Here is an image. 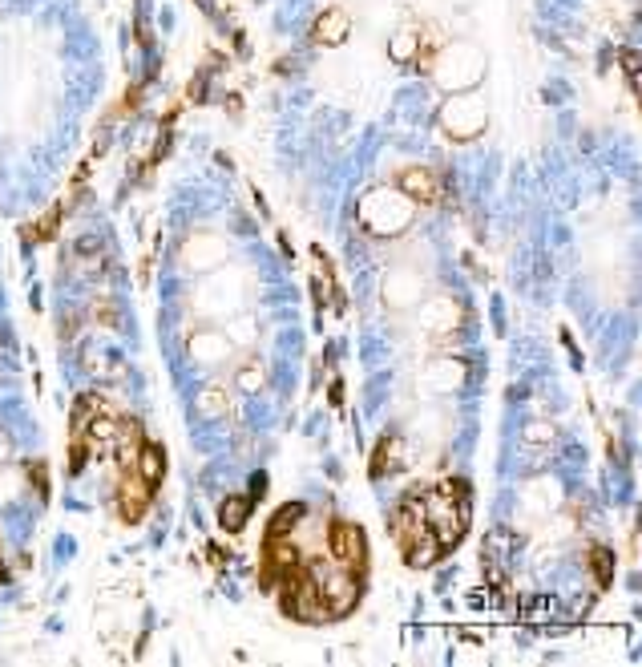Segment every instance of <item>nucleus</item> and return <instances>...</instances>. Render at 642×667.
I'll return each instance as SVG.
<instances>
[{
	"mask_svg": "<svg viewBox=\"0 0 642 667\" xmlns=\"http://www.w3.org/2000/svg\"><path fill=\"white\" fill-rule=\"evenodd\" d=\"M392 538L404 550L408 566H433L441 558V542H437L433 526H428V518H424L420 490H408L400 498V506L392 510Z\"/></svg>",
	"mask_w": 642,
	"mask_h": 667,
	"instance_id": "obj_1",
	"label": "nucleus"
},
{
	"mask_svg": "<svg viewBox=\"0 0 642 667\" xmlns=\"http://www.w3.org/2000/svg\"><path fill=\"white\" fill-rule=\"evenodd\" d=\"M420 502H424V518L433 526L441 550L465 538L469 530V486L465 482H441L433 490H420Z\"/></svg>",
	"mask_w": 642,
	"mask_h": 667,
	"instance_id": "obj_2",
	"label": "nucleus"
},
{
	"mask_svg": "<svg viewBox=\"0 0 642 667\" xmlns=\"http://www.w3.org/2000/svg\"><path fill=\"white\" fill-rule=\"evenodd\" d=\"M412 219H416V203L400 186H380L372 195H364V203H360V223L372 235H400L412 227Z\"/></svg>",
	"mask_w": 642,
	"mask_h": 667,
	"instance_id": "obj_3",
	"label": "nucleus"
},
{
	"mask_svg": "<svg viewBox=\"0 0 642 667\" xmlns=\"http://www.w3.org/2000/svg\"><path fill=\"white\" fill-rule=\"evenodd\" d=\"M433 77H437V85L445 93H465V89H473L485 77V53L477 45H469V41H453V45H445L437 53Z\"/></svg>",
	"mask_w": 642,
	"mask_h": 667,
	"instance_id": "obj_4",
	"label": "nucleus"
},
{
	"mask_svg": "<svg viewBox=\"0 0 642 667\" xmlns=\"http://www.w3.org/2000/svg\"><path fill=\"white\" fill-rule=\"evenodd\" d=\"M485 126H489V110H485L481 98H473V93H453V98L445 102V110H441V130L457 142H469V138L485 134Z\"/></svg>",
	"mask_w": 642,
	"mask_h": 667,
	"instance_id": "obj_5",
	"label": "nucleus"
},
{
	"mask_svg": "<svg viewBox=\"0 0 642 667\" xmlns=\"http://www.w3.org/2000/svg\"><path fill=\"white\" fill-rule=\"evenodd\" d=\"M332 554H336V566H340V570L364 575V562H368L364 530L352 526V522H336V526H332Z\"/></svg>",
	"mask_w": 642,
	"mask_h": 667,
	"instance_id": "obj_6",
	"label": "nucleus"
},
{
	"mask_svg": "<svg viewBox=\"0 0 642 667\" xmlns=\"http://www.w3.org/2000/svg\"><path fill=\"white\" fill-rule=\"evenodd\" d=\"M360 579L364 575H352V570H340V575H332L324 587V603H328V615L332 619H340V615H348L356 603H360Z\"/></svg>",
	"mask_w": 642,
	"mask_h": 667,
	"instance_id": "obj_7",
	"label": "nucleus"
},
{
	"mask_svg": "<svg viewBox=\"0 0 642 667\" xmlns=\"http://www.w3.org/2000/svg\"><path fill=\"white\" fill-rule=\"evenodd\" d=\"M150 498H154V486L130 465V473H126L122 486H118V510H122V518H126V522H138V518L146 514Z\"/></svg>",
	"mask_w": 642,
	"mask_h": 667,
	"instance_id": "obj_8",
	"label": "nucleus"
},
{
	"mask_svg": "<svg viewBox=\"0 0 642 667\" xmlns=\"http://www.w3.org/2000/svg\"><path fill=\"white\" fill-rule=\"evenodd\" d=\"M400 190L416 203V207H433L441 199V178L433 166H408L400 174Z\"/></svg>",
	"mask_w": 642,
	"mask_h": 667,
	"instance_id": "obj_9",
	"label": "nucleus"
},
{
	"mask_svg": "<svg viewBox=\"0 0 642 667\" xmlns=\"http://www.w3.org/2000/svg\"><path fill=\"white\" fill-rule=\"evenodd\" d=\"M352 33V17L344 9H324L315 21V41L319 45H344V37Z\"/></svg>",
	"mask_w": 642,
	"mask_h": 667,
	"instance_id": "obj_10",
	"label": "nucleus"
},
{
	"mask_svg": "<svg viewBox=\"0 0 642 667\" xmlns=\"http://www.w3.org/2000/svg\"><path fill=\"white\" fill-rule=\"evenodd\" d=\"M134 469L142 473V478H146L150 486H158V482H162V473H166V457H162V449H158V445H142V453L134 457Z\"/></svg>",
	"mask_w": 642,
	"mask_h": 667,
	"instance_id": "obj_11",
	"label": "nucleus"
},
{
	"mask_svg": "<svg viewBox=\"0 0 642 667\" xmlns=\"http://www.w3.org/2000/svg\"><path fill=\"white\" fill-rule=\"evenodd\" d=\"M392 61H400V65L420 61V29L404 25V29L396 33V41H392Z\"/></svg>",
	"mask_w": 642,
	"mask_h": 667,
	"instance_id": "obj_12",
	"label": "nucleus"
},
{
	"mask_svg": "<svg viewBox=\"0 0 642 667\" xmlns=\"http://www.w3.org/2000/svg\"><path fill=\"white\" fill-rule=\"evenodd\" d=\"M219 518H223V526H227V530H243V526H247V518H251V498L231 494V498L223 502Z\"/></svg>",
	"mask_w": 642,
	"mask_h": 667,
	"instance_id": "obj_13",
	"label": "nucleus"
},
{
	"mask_svg": "<svg viewBox=\"0 0 642 667\" xmlns=\"http://www.w3.org/2000/svg\"><path fill=\"white\" fill-rule=\"evenodd\" d=\"M586 562H590V570H594V583H598V587H610V579H614V554H610L606 546H594Z\"/></svg>",
	"mask_w": 642,
	"mask_h": 667,
	"instance_id": "obj_14",
	"label": "nucleus"
},
{
	"mask_svg": "<svg viewBox=\"0 0 642 667\" xmlns=\"http://www.w3.org/2000/svg\"><path fill=\"white\" fill-rule=\"evenodd\" d=\"M384 292H392V304H412L420 296V279L416 275H396Z\"/></svg>",
	"mask_w": 642,
	"mask_h": 667,
	"instance_id": "obj_15",
	"label": "nucleus"
},
{
	"mask_svg": "<svg viewBox=\"0 0 642 667\" xmlns=\"http://www.w3.org/2000/svg\"><path fill=\"white\" fill-rule=\"evenodd\" d=\"M299 518H303V506H299V502H295V506H283V510L271 518V530H267V538H283V534H291Z\"/></svg>",
	"mask_w": 642,
	"mask_h": 667,
	"instance_id": "obj_16",
	"label": "nucleus"
},
{
	"mask_svg": "<svg viewBox=\"0 0 642 667\" xmlns=\"http://www.w3.org/2000/svg\"><path fill=\"white\" fill-rule=\"evenodd\" d=\"M622 65H626V77H630V85H634V77H638V57H634V53H626V57H622Z\"/></svg>",
	"mask_w": 642,
	"mask_h": 667,
	"instance_id": "obj_17",
	"label": "nucleus"
}]
</instances>
